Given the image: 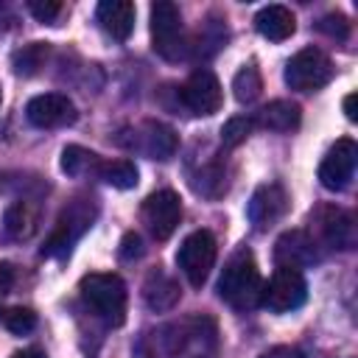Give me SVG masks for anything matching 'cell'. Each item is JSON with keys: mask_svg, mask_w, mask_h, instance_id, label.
<instances>
[{"mask_svg": "<svg viewBox=\"0 0 358 358\" xmlns=\"http://www.w3.org/2000/svg\"><path fill=\"white\" fill-rule=\"evenodd\" d=\"M218 296L235 310H252L260 305L263 277H260L257 263L249 249H241L227 260V266L218 277Z\"/></svg>", "mask_w": 358, "mask_h": 358, "instance_id": "1", "label": "cell"}, {"mask_svg": "<svg viewBox=\"0 0 358 358\" xmlns=\"http://www.w3.org/2000/svg\"><path fill=\"white\" fill-rule=\"evenodd\" d=\"M81 296L90 305V310L103 319L112 327H120L126 322V305H129V294H126V282L117 274H87L81 280Z\"/></svg>", "mask_w": 358, "mask_h": 358, "instance_id": "2", "label": "cell"}, {"mask_svg": "<svg viewBox=\"0 0 358 358\" xmlns=\"http://www.w3.org/2000/svg\"><path fill=\"white\" fill-rule=\"evenodd\" d=\"M151 42L154 50L168 62H182L190 53V39L185 34L182 14L168 0L151 6Z\"/></svg>", "mask_w": 358, "mask_h": 358, "instance_id": "3", "label": "cell"}, {"mask_svg": "<svg viewBox=\"0 0 358 358\" xmlns=\"http://www.w3.org/2000/svg\"><path fill=\"white\" fill-rule=\"evenodd\" d=\"M333 78V62L319 48L296 50L285 64V84L296 92H316Z\"/></svg>", "mask_w": 358, "mask_h": 358, "instance_id": "4", "label": "cell"}, {"mask_svg": "<svg viewBox=\"0 0 358 358\" xmlns=\"http://www.w3.org/2000/svg\"><path fill=\"white\" fill-rule=\"evenodd\" d=\"M308 299V282L299 268L291 266H277L268 282H263V296L260 305L268 308L271 313H288L302 308Z\"/></svg>", "mask_w": 358, "mask_h": 358, "instance_id": "5", "label": "cell"}, {"mask_svg": "<svg viewBox=\"0 0 358 358\" xmlns=\"http://www.w3.org/2000/svg\"><path fill=\"white\" fill-rule=\"evenodd\" d=\"M215 255H218V243H215L213 232L196 229L182 241V246L176 252V266L185 274V280L199 288L210 277V268L215 266Z\"/></svg>", "mask_w": 358, "mask_h": 358, "instance_id": "6", "label": "cell"}, {"mask_svg": "<svg viewBox=\"0 0 358 358\" xmlns=\"http://www.w3.org/2000/svg\"><path fill=\"white\" fill-rule=\"evenodd\" d=\"M179 98L185 103V109L190 115H215L221 109L224 92H221V81L215 78L213 70L199 67L187 76V81L179 87Z\"/></svg>", "mask_w": 358, "mask_h": 358, "instance_id": "7", "label": "cell"}, {"mask_svg": "<svg viewBox=\"0 0 358 358\" xmlns=\"http://www.w3.org/2000/svg\"><path fill=\"white\" fill-rule=\"evenodd\" d=\"M143 224L157 238L165 241L173 235V229L182 221V199L173 190H157L143 201Z\"/></svg>", "mask_w": 358, "mask_h": 358, "instance_id": "8", "label": "cell"}, {"mask_svg": "<svg viewBox=\"0 0 358 358\" xmlns=\"http://www.w3.org/2000/svg\"><path fill=\"white\" fill-rule=\"evenodd\" d=\"M355 165H358V145L352 137H341L336 140V145L324 154L322 165H319V182L327 190H344L352 176H355Z\"/></svg>", "mask_w": 358, "mask_h": 358, "instance_id": "9", "label": "cell"}, {"mask_svg": "<svg viewBox=\"0 0 358 358\" xmlns=\"http://www.w3.org/2000/svg\"><path fill=\"white\" fill-rule=\"evenodd\" d=\"M25 117L36 129H62V126H70L78 117V112H76V103L67 95L45 92V95H36V98L28 101Z\"/></svg>", "mask_w": 358, "mask_h": 358, "instance_id": "10", "label": "cell"}, {"mask_svg": "<svg viewBox=\"0 0 358 358\" xmlns=\"http://www.w3.org/2000/svg\"><path fill=\"white\" fill-rule=\"evenodd\" d=\"M92 215H95V213H92V207H90L87 201L70 204V207L59 215V224H56V229L50 232V238H48L42 255H64V252H70L73 241L92 224Z\"/></svg>", "mask_w": 358, "mask_h": 358, "instance_id": "11", "label": "cell"}, {"mask_svg": "<svg viewBox=\"0 0 358 358\" xmlns=\"http://www.w3.org/2000/svg\"><path fill=\"white\" fill-rule=\"evenodd\" d=\"M176 145H179V137L171 126L165 123H157V120H145L134 129L131 140H129V148L151 157V159H171L176 154Z\"/></svg>", "mask_w": 358, "mask_h": 358, "instance_id": "12", "label": "cell"}, {"mask_svg": "<svg viewBox=\"0 0 358 358\" xmlns=\"http://www.w3.org/2000/svg\"><path fill=\"white\" fill-rule=\"evenodd\" d=\"M288 210V196L282 190V185H260L246 207L249 221L255 224V229H268L274 221H280Z\"/></svg>", "mask_w": 358, "mask_h": 358, "instance_id": "13", "label": "cell"}, {"mask_svg": "<svg viewBox=\"0 0 358 358\" xmlns=\"http://www.w3.org/2000/svg\"><path fill=\"white\" fill-rule=\"evenodd\" d=\"M274 260L277 266H291L302 271L316 260V241L305 229H288L274 243Z\"/></svg>", "mask_w": 358, "mask_h": 358, "instance_id": "14", "label": "cell"}, {"mask_svg": "<svg viewBox=\"0 0 358 358\" xmlns=\"http://www.w3.org/2000/svg\"><path fill=\"white\" fill-rule=\"evenodd\" d=\"M95 17H98V25L103 28V34L117 39V42H126L134 31V3H129V0H103V3H98Z\"/></svg>", "mask_w": 358, "mask_h": 358, "instance_id": "15", "label": "cell"}, {"mask_svg": "<svg viewBox=\"0 0 358 358\" xmlns=\"http://www.w3.org/2000/svg\"><path fill=\"white\" fill-rule=\"evenodd\" d=\"M316 221H319V229H322V238H324L327 246H333V249H352V243H355V224H352L350 213L336 210V207H324V210H319Z\"/></svg>", "mask_w": 358, "mask_h": 358, "instance_id": "16", "label": "cell"}, {"mask_svg": "<svg viewBox=\"0 0 358 358\" xmlns=\"http://www.w3.org/2000/svg\"><path fill=\"white\" fill-rule=\"evenodd\" d=\"M3 229L11 241H28L39 229V204L34 199H17L3 215Z\"/></svg>", "mask_w": 358, "mask_h": 358, "instance_id": "17", "label": "cell"}, {"mask_svg": "<svg viewBox=\"0 0 358 358\" xmlns=\"http://www.w3.org/2000/svg\"><path fill=\"white\" fill-rule=\"evenodd\" d=\"M252 120H255V129L260 126V129L285 134V131H294V129L299 126V120H302V109H299V103H294V101H282V98H277V101L266 103Z\"/></svg>", "mask_w": 358, "mask_h": 358, "instance_id": "18", "label": "cell"}, {"mask_svg": "<svg viewBox=\"0 0 358 358\" xmlns=\"http://www.w3.org/2000/svg\"><path fill=\"white\" fill-rule=\"evenodd\" d=\"M255 28L260 36L271 39V42H285L294 31H296V17L291 14V8L285 6H263L255 17Z\"/></svg>", "mask_w": 358, "mask_h": 358, "instance_id": "19", "label": "cell"}, {"mask_svg": "<svg viewBox=\"0 0 358 358\" xmlns=\"http://www.w3.org/2000/svg\"><path fill=\"white\" fill-rule=\"evenodd\" d=\"M143 296H145V302H148L151 310H168L179 299V285H176L173 277H168L165 271L157 268V271L148 274V280L143 285Z\"/></svg>", "mask_w": 358, "mask_h": 358, "instance_id": "20", "label": "cell"}, {"mask_svg": "<svg viewBox=\"0 0 358 358\" xmlns=\"http://www.w3.org/2000/svg\"><path fill=\"white\" fill-rule=\"evenodd\" d=\"M101 157L81 148V145H67L62 151V171L73 179H90V176H98L101 173Z\"/></svg>", "mask_w": 358, "mask_h": 358, "instance_id": "21", "label": "cell"}, {"mask_svg": "<svg viewBox=\"0 0 358 358\" xmlns=\"http://www.w3.org/2000/svg\"><path fill=\"white\" fill-rule=\"evenodd\" d=\"M106 185L117 187V190H129L137 185V168L131 159H109L101 162V173H98Z\"/></svg>", "mask_w": 358, "mask_h": 358, "instance_id": "22", "label": "cell"}, {"mask_svg": "<svg viewBox=\"0 0 358 358\" xmlns=\"http://www.w3.org/2000/svg\"><path fill=\"white\" fill-rule=\"evenodd\" d=\"M263 90V78H260V70L255 64H243L235 78H232V92L241 103H252Z\"/></svg>", "mask_w": 358, "mask_h": 358, "instance_id": "23", "label": "cell"}, {"mask_svg": "<svg viewBox=\"0 0 358 358\" xmlns=\"http://www.w3.org/2000/svg\"><path fill=\"white\" fill-rule=\"evenodd\" d=\"M45 56H48V45L34 42V45H28V48L14 53V70L22 73V76H34L45 64Z\"/></svg>", "mask_w": 358, "mask_h": 358, "instance_id": "24", "label": "cell"}, {"mask_svg": "<svg viewBox=\"0 0 358 358\" xmlns=\"http://www.w3.org/2000/svg\"><path fill=\"white\" fill-rule=\"evenodd\" d=\"M255 131V120L246 117V115H238V117H229L224 126H221V143L227 148H235L241 143H246V137Z\"/></svg>", "mask_w": 358, "mask_h": 358, "instance_id": "25", "label": "cell"}, {"mask_svg": "<svg viewBox=\"0 0 358 358\" xmlns=\"http://www.w3.org/2000/svg\"><path fill=\"white\" fill-rule=\"evenodd\" d=\"M193 187H196V193H201V196H210V199L221 196V193L227 190V179H224V171H221L218 165H207V168H201L199 179H193Z\"/></svg>", "mask_w": 358, "mask_h": 358, "instance_id": "26", "label": "cell"}, {"mask_svg": "<svg viewBox=\"0 0 358 358\" xmlns=\"http://www.w3.org/2000/svg\"><path fill=\"white\" fill-rule=\"evenodd\" d=\"M3 324H6L11 333L25 336V333H31V330L36 327V313H34L31 308H11V310L3 313Z\"/></svg>", "mask_w": 358, "mask_h": 358, "instance_id": "27", "label": "cell"}, {"mask_svg": "<svg viewBox=\"0 0 358 358\" xmlns=\"http://www.w3.org/2000/svg\"><path fill=\"white\" fill-rule=\"evenodd\" d=\"M28 11L39 22H53L62 14V3H53V0H28Z\"/></svg>", "mask_w": 358, "mask_h": 358, "instance_id": "28", "label": "cell"}, {"mask_svg": "<svg viewBox=\"0 0 358 358\" xmlns=\"http://www.w3.org/2000/svg\"><path fill=\"white\" fill-rule=\"evenodd\" d=\"M319 31H324V34L333 36V39H347V36H350V22H347L341 14H327V17L319 22Z\"/></svg>", "mask_w": 358, "mask_h": 358, "instance_id": "29", "label": "cell"}, {"mask_svg": "<svg viewBox=\"0 0 358 358\" xmlns=\"http://www.w3.org/2000/svg\"><path fill=\"white\" fill-rule=\"evenodd\" d=\"M140 255H143V243H140V235H134V232L123 235V243H120V257L131 260V257H140Z\"/></svg>", "mask_w": 358, "mask_h": 358, "instance_id": "30", "label": "cell"}, {"mask_svg": "<svg viewBox=\"0 0 358 358\" xmlns=\"http://www.w3.org/2000/svg\"><path fill=\"white\" fill-rule=\"evenodd\" d=\"M260 358H305L296 347H285V344H280V347H271V350H266Z\"/></svg>", "mask_w": 358, "mask_h": 358, "instance_id": "31", "label": "cell"}, {"mask_svg": "<svg viewBox=\"0 0 358 358\" xmlns=\"http://www.w3.org/2000/svg\"><path fill=\"white\" fill-rule=\"evenodd\" d=\"M11 285H14V268H11V263L0 260V296L8 294Z\"/></svg>", "mask_w": 358, "mask_h": 358, "instance_id": "32", "label": "cell"}, {"mask_svg": "<svg viewBox=\"0 0 358 358\" xmlns=\"http://www.w3.org/2000/svg\"><path fill=\"white\" fill-rule=\"evenodd\" d=\"M344 115H347V120H358V112H355V92H350L347 98H344Z\"/></svg>", "mask_w": 358, "mask_h": 358, "instance_id": "33", "label": "cell"}, {"mask_svg": "<svg viewBox=\"0 0 358 358\" xmlns=\"http://www.w3.org/2000/svg\"><path fill=\"white\" fill-rule=\"evenodd\" d=\"M11 358H45L39 350H22V352H14Z\"/></svg>", "mask_w": 358, "mask_h": 358, "instance_id": "34", "label": "cell"}, {"mask_svg": "<svg viewBox=\"0 0 358 358\" xmlns=\"http://www.w3.org/2000/svg\"><path fill=\"white\" fill-rule=\"evenodd\" d=\"M0 319H3V310H0Z\"/></svg>", "mask_w": 358, "mask_h": 358, "instance_id": "35", "label": "cell"}]
</instances>
